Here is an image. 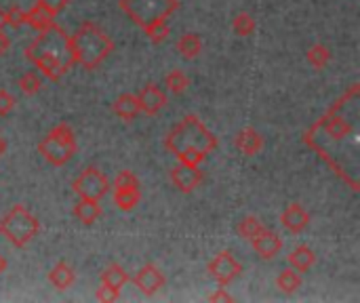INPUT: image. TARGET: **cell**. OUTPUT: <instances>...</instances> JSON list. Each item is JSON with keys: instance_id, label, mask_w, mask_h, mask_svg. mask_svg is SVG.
I'll use <instances>...</instances> for the list:
<instances>
[{"instance_id": "cell-1", "label": "cell", "mask_w": 360, "mask_h": 303, "mask_svg": "<svg viewBox=\"0 0 360 303\" xmlns=\"http://www.w3.org/2000/svg\"><path fill=\"white\" fill-rule=\"evenodd\" d=\"M359 95L360 84H352L304 135V141L310 150H314L335 175H340V156L348 154L352 162L359 165V152L346 148H359Z\"/></svg>"}, {"instance_id": "cell-2", "label": "cell", "mask_w": 360, "mask_h": 303, "mask_svg": "<svg viewBox=\"0 0 360 303\" xmlns=\"http://www.w3.org/2000/svg\"><path fill=\"white\" fill-rule=\"evenodd\" d=\"M68 36L70 34L55 23L51 30L38 32V36L25 49L27 61H32L40 70V74L51 82H59L70 72V67L76 65L72 59Z\"/></svg>"}, {"instance_id": "cell-3", "label": "cell", "mask_w": 360, "mask_h": 303, "mask_svg": "<svg viewBox=\"0 0 360 303\" xmlns=\"http://www.w3.org/2000/svg\"><path fill=\"white\" fill-rule=\"evenodd\" d=\"M217 143L219 141L215 133H211L196 114L186 116L165 137V148L175 154L179 162L190 167H200L207 156L217 148Z\"/></svg>"}, {"instance_id": "cell-4", "label": "cell", "mask_w": 360, "mask_h": 303, "mask_svg": "<svg viewBox=\"0 0 360 303\" xmlns=\"http://www.w3.org/2000/svg\"><path fill=\"white\" fill-rule=\"evenodd\" d=\"M74 63L82 65L86 72L97 70L108 55L114 53V40L93 21H84L72 36H68Z\"/></svg>"}, {"instance_id": "cell-5", "label": "cell", "mask_w": 360, "mask_h": 303, "mask_svg": "<svg viewBox=\"0 0 360 303\" xmlns=\"http://www.w3.org/2000/svg\"><path fill=\"white\" fill-rule=\"evenodd\" d=\"M120 11L143 32L156 23L169 21V17L179 8V0H118Z\"/></svg>"}, {"instance_id": "cell-6", "label": "cell", "mask_w": 360, "mask_h": 303, "mask_svg": "<svg viewBox=\"0 0 360 303\" xmlns=\"http://www.w3.org/2000/svg\"><path fill=\"white\" fill-rule=\"evenodd\" d=\"M38 232H40V221L23 205H15L0 219V236H4L15 249L27 247L38 236Z\"/></svg>"}, {"instance_id": "cell-7", "label": "cell", "mask_w": 360, "mask_h": 303, "mask_svg": "<svg viewBox=\"0 0 360 303\" xmlns=\"http://www.w3.org/2000/svg\"><path fill=\"white\" fill-rule=\"evenodd\" d=\"M38 152L53 167L68 165L78 152V143H76V135L72 127L68 122H59L57 127H53L46 133V137L38 143Z\"/></svg>"}, {"instance_id": "cell-8", "label": "cell", "mask_w": 360, "mask_h": 303, "mask_svg": "<svg viewBox=\"0 0 360 303\" xmlns=\"http://www.w3.org/2000/svg\"><path fill=\"white\" fill-rule=\"evenodd\" d=\"M72 190L78 198H91V200H101L103 196H108V192L112 190V181L108 179V175L103 171H99L97 167H86L72 183Z\"/></svg>"}, {"instance_id": "cell-9", "label": "cell", "mask_w": 360, "mask_h": 303, "mask_svg": "<svg viewBox=\"0 0 360 303\" xmlns=\"http://www.w3.org/2000/svg\"><path fill=\"white\" fill-rule=\"evenodd\" d=\"M207 270L219 287H228L230 283H234L240 276L243 264L230 251H221L219 255H215V259L209 264Z\"/></svg>"}, {"instance_id": "cell-10", "label": "cell", "mask_w": 360, "mask_h": 303, "mask_svg": "<svg viewBox=\"0 0 360 303\" xmlns=\"http://www.w3.org/2000/svg\"><path fill=\"white\" fill-rule=\"evenodd\" d=\"M131 281H133V285H135L146 297H154V295H156L158 291H162L165 285H167V278H165L162 270H160L158 266H154V264L141 266V268L135 272V276H133Z\"/></svg>"}, {"instance_id": "cell-11", "label": "cell", "mask_w": 360, "mask_h": 303, "mask_svg": "<svg viewBox=\"0 0 360 303\" xmlns=\"http://www.w3.org/2000/svg\"><path fill=\"white\" fill-rule=\"evenodd\" d=\"M169 177H171V183L181 194H190L202 183V171L198 167H190V165H184V162H177L171 169Z\"/></svg>"}, {"instance_id": "cell-12", "label": "cell", "mask_w": 360, "mask_h": 303, "mask_svg": "<svg viewBox=\"0 0 360 303\" xmlns=\"http://www.w3.org/2000/svg\"><path fill=\"white\" fill-rule=\"evenodd\" d=\"M137 101H139L141 112L148 114V116H156V114H158L160 110H165V105L169 103L167 93H165L158 84H154V82H148V84L139 91Z\"/></svg>"}, {"instance_id": "cell-13", "label": "cell", "mask_w": 360, "mask_h": 303, "mask_svg": "<svg viewBox=\"0 0 360 303\" xmlns=\"http://www.w3.org/2000/svg\"><path fill=\"white\" fill-rule=\"evenodd\" d=\"M249 243H251L253 251H255L262 259H266V262L274 259V257L283 251V238H281L276 232L266 230V228H264L253 240H249Z\"/></svg>"}, {"instance_id": "cell-14", "label": "cell", "mask_w": 360, "mask_h": 303, "mask_svg": "<svg viewBox=\"0 0 360 303\" xmlns=\"http://www.w3.org/2000/svg\"><path fill=\"white\" fill-rule=\"evenodd\" d=\"M281 224L287 232L291 234H300L304 232L308 226H310V213L300 205V202H293L289 205L283 213H281Z\"/></svg>"}, {"instance_id": "cell-15", "label": "cell", "mask_w": 360, "mask_h": 303, "mask_svg": "<svg viewBox=\"0 0 360 303\" xmlns=\"http://www.w3.org/2000/svg\"><path fill=\"white\" fill-rule=\"evenodd\" d=\"M234 146H236V150H238L243 156H255V154H259L262 148H264V137H262V133L255 131L253 127H247V129H243V131L236 135Z\"/></svg>"}, {"instance_id": "cell-16", "label": "cell", "mask_w": 360, "mask_h": 303, "mask_svg": "<svg viewBox=\"0 0 360 303\" xmlns=\"http://www.w3.org/2000/svg\"><path fill=\"white\" fill-rule=\"evenodd\" d=\"M112 112H114L120 120H135V118L141 114L137 95H133V93L118 95V97L114 99V103H112Z\"/></svg>"}, {"instance_id": "cell-17", "label": "cell", "mask_w": 360, "mask_h": 303, "mask_svg": "<svg viewBox=\"0 0 360 303\" xmlns=\"http://www.w3.org/2000/svg\"><path fill=\"white\" fill-rule=\"evenodd\" d=\"M72 213H74V217H76L80 224H84V226H93V224L101 217V213H103V211H101L99 200L78 198V202L74 205Z\"/></svg>"}, {"instance_id": "cell-18", "label": "cell", "mask_w": 360, "mask_h": 303, "mask_svg": "<svg viewBox=\"0 0 360 303\" xmlns=\"http://www.w3.org/2000/svg\"><path fill=\"white\" fill-rule=\"evenodd\" d=\"M287 262H289V266H291L293 270H297L300 274H304V272H310V268H314V264H316V253H314L310 247L300 245V247H295V249L287 255Z\"/></svg>"}, {"instance_id": "cell-19", "label": "cell", "mask_w": 360, "mask_h": 303, "mask_svg": "<svg viewBox=\"0 0 360 303\" xmlns=\"http://www.w3.org/2000/svg\"><path fill=\"white\" fill-rule=\"evenodd\" d=\"M76 281V272L70 264L59 262L51 272H49V283L57 289V291H68Z\"/></svg>"}, {"instance_id": "cell-20", "label": "cell", "mask_w": 360, "mask_h": 303, "mask_svg": "<svg viewBox=\"0 0 360 303\" xmlns=\"http://www.w3.org/2000/svg\"><path fill=\"white\" fill-rule=\"evenodd\" d=\"M25 23H27L32 30H36V32H46V30H51L57 21H55V17H53L51 13H46L40 4H34L30 11H25Z\"/></svg>"}, {"instance_id": "cell-21", "label": "cell", "mask_w": 360, "mask_h": 303, "mask_svg": "<svg viewBox=\"0 0 360 303\" xmlns=\"http://www.w3.org/2000/svg\"><path fill=\"white\" fill-rule=\"evenodd\" d=\"M112 198H114V205L122 211V213H131L139 200H141V190L139 188H120V190H112Z\"/></svg>"}, {"instance_id": "cell-22", "label": "cell", "mask_w": 360, "mask_h": 303, "mask_svg": "<svg viewBox=\"0 0 360 303\" xmlns=\"http://www.w3.org/2000/svg\"><path fill=\"white\" fill-rule=\"evenodd\" d=\"M177 51L184 59H196L202 53V38L194 32H186L177 40Z\"/></svg>"}, {"instance_id": "cell-23", "label": "cell", "mask_w": 360, "mask_h": 303, "mask_svg": "<svg viewBox=\"0 0 360 303\" xmlns=\"http://www.w3.org/2000/svg\"><path fill=\"white\" fill-rule=\"evenodd\" d=\"M304 285V278L297 270H293L291 266L281 270V274L276 276V287L285 293V295H293L295 291H300Z\"/></svg>"}, {"instance_id": "cell-24", "label": "cell", "mask_w": 360, "mask_h": 303, "mask_svg": "<svg viewBox=\"0 0 360 303\" xmlns=\"http://www.w3.org/2000/svg\"><path fill=\"white\" fill-rule=\"evenodd\" d=\"M127 283H131V278H129V274L124 272V268L118 266V264H110V266L101 272V285H105V287H112V289L120 291Z\"/></svg>"}, {"instance_id": "cell-25", "label": "cell", "mask_w": 360, "mask_h": 303, "mask_svg": "<svg viewBox=\"0 0 360 303\" xmlns=\"http://www.w3.org/2000/svg\"><path fill=\"white\" fill-rule=\"evenodd\" d=\"M306 59H308V63H310L312 67L323 70V67H327V63L331 61V49H329L327 44H323V42L312 44V46L306 51Z\"/></svg>"}, {"instance_id": "cell-26", "label": "cell", "mask_w": 360, "mask_h": 303, "mask_svg": "<svg viewBox=\"0 0 360 303\" xmlns=\"http://www.w3.org/2000/svg\"><path fill=\"white\" fill-rule=\"evenodd\" d=\"M165 86H167V91L173 93V95H181V93L188 91L190 78H188V74H186L184 70H171V72L165 76Z\"/></svg>"}, {"instance_id": "cell-27", "label": "cell", "mask_w": 360, "mask_h": 303, "mask_svg": "<svg viewBox=\"0 0 360 303\" xmlns=\"http://www.w3.org/2000/svg\"><path fill=\"white\" fill-rule=\"evenodd\" d=\"M262 230H264V224H262L255 215H247V217H243V219L238 221V226H236L238 236H240V238H245V240H253Z\"/></svg>"}, {"instance_id": "cell-28", "label": "cell", "mask_w": 360, "mask_h": 303, "mask_svg": "<svg viewBox=\"0 0 360 303\" xmlns=\"http://www.w3.org/2000/svg\"><path fill=\"white\" fill-rule=\"evenodd\" d=\"M17 86H19V91H21L23 95L32 97V95H36V93L40 91L42 80H40V76H38L34 70H30V72H25V74L17 80Z\"/></svg>"}, {"instance_id": "cell-29", "label": "cell", "mask_w": 360, "mask_h": 303, "mask_svg": "<svg viewBox=\"0 0 360 303\" xmlns=\"http://www.w3.org/2000/svg\"><path fill=\"white\" fill-rule=\"evenodd\" d=\"M232 27H234V32H236V36H251L253 32H255V19H253V15H249V13H238L236 17H234V23H232Z\"/></svg>"}, {"instance_id": "cell-30", "label": "cell", "mask_w": 360, "mask_h": 303, "mask_svg": "<svg viewBox=\"0 0 360 303\" xmlns=\"http://www.w3.org/2000/svg\"><path fill=\"white\" fill-rule=\"evenodd\" d=\"M120 190V188H139V179L133 171H120L114 181H112V190Z\"/></svg>"}, {"instance_id": "cell-31", "label": "cell", "mask_w": 360, "mask_h": 303, "mask_svg": "<svg viewBox=\"0 0 360 303\" xmlns=\"http://www.w3.org/2000/svg\"><path fill=\"white\" fill-rule=\"evenodd\" d=\"M171 34V27H169V21H162V23H156L154 27H150L146 32V36L154 42V44H162Z\"/></svg>"}, {"instance_id": "cell-32", "label": "cell", "mask_w": 360, "mask_h": 303, "mask_svg": "<svg viewBox=\"0 0 360 303\" xmlns=\"http://www.w3.org/2000/svg\"><path fill=\"white\" fill-rule=\"evenodd\" d=\"M6 25H11L15 30L23 27L25 25V11L21 6H17V4L8 6V11H6Z\"/></svg>"}, {"instance_id": "cell-33", "label": "cell", "mask_w": 360, "mask_h": 303, "mask_svg": "<svg viewBox=\"0 0 360 303\" xmlns=\"http://www.w3.org/2000/svg\"><path fill=\"white\" fill-rule=\"evenodd\" d=\"M36 4H40L46 13H51L53 17H57L59 13H63L70 4V0H38Z\"/></svg>"}, {"instance_id": "cell-34", "label": "cell", "mask_w": 360, "mask_h": 303, "mask_svg": "<svg viewBox=\"0 0 360 303\" xmlns=\"http://www.w3.org/2000/svg\"><path fill=\"white\" fill-rule=\"evenodd\" d=\"M95 299L101 303H114L120 299V291H116V289H112V287L101 285V287L95 291Z\"/></svg>"}, {"instance_id": "cell-35", "label": "cell", "mask_w": 360, "mask_h": 303, "mask_svg": "<svg viewBox=\"0 0 360 303\" xmlns=\"http://www.w3.org/2000/svg\"><path fill=\"white\" fill-rule=\"evenodd\" d=\"M13 110H15V97L6 89H0V116H8Z\"/></svg>"}, {"instance_id": "cell-36", "label": "cell", "mask_w": 360, "mask_h": 303, "mask_svg": "<svg viewBox=\"0 0 360 303\" xmlns=\"http://www.w3.org/2000/svg\"><path fill=\"white\" fill-rule=\"evenodd\" d=\"M209 302H234V297L226 291V287H219L213 295H209Z\"/></svg>"}, {"instance_id": "cell-37", "label": "cell", "mask_w": 360, "mask_h": 303, "mask_svg": "<svg viewBox=\"0 0 360 303\" xmlns=\"http://www.w3.org/2000/svg\"><path fill=\"white\" fill-rule=\"evenodd\" d=\"M8 49H11V38L0 30V57H2Z\"/></svg>"}, {"instance_id": "cell-38", "label": "cell", "mask_w": 360, "mask_h": 303, "mask_svg": "<svg viewBox=\"0 0 360 303\" xmlns=\"http://www.w3.org/2000/svg\"><path fill=\"white\" fill-rule=\"evenodd\" d=\"M4 154H6V139L0 135V158H2Z\"/></svg>"}, {"instance_id": "cell-39", "label": "cell", "mask_w": 360, "mask_h": 303, "mask_svg": "<svg viewBox=\"0 0 360 303\" xmlns=\"http://www.w3.org/2000/svg\"><path fill=\"white\" fill-rule=\"evenodd\" d=\"M4 27H6V11L0 8V30H4Z\"/></svg>"}, {"instance_id": "cell-40", "label": "cell", "mask_w": 360, "mask_h": 303, "mask_svg": "<svg viewBox=\"0 0 360 303\" xmlns=\"http://www.w3.org/2000/svg\"><path fill=\"white\" fill-rule=\"evenodd\" d=\"M4 270H6V259H4V257L0 255V274H2Z\"/></svg>"}]
</instances>
